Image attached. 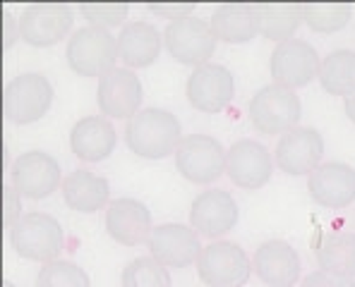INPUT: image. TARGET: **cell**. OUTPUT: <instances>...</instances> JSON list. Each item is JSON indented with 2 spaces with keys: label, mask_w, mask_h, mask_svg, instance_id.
Wrapping results in <instances>:
<instances>
[{
  "label": "cell",
  "mask_w": 355,
  "mask_h": 287,
  "mask_svg": "<svg viewBox=\"0 0 355 287\" xmlns=\"http://www.w3.org/2000/svg\"><path fill=\"white\" fill-rule=\"evenodd\" d=\"M149 12L159 15V17H166L171 22H178V19H185V17H192V5L190 3H149L147 5Z\"/></svg>",
  "instance_id": "d6a6232c"
},
{
  "label": "cell",
  "mask_w": 355,
  "mask_h": 287,
  "mask_svg": "<svg viewBox=\"0 0 355 287\" xmlns=\"http://www.w3.org/2000/svg\"><path fill=\"white\" fill-rule=\"evenodd\" d=\"M82 17L89 19V27L111 29L125 22L130 12L128 3H85L82 5Z\"/></svg>",
  "instance_id": "4dcf8cb0"
},
{
  "label": "cell",
  "mask_w": 355,
  "mask_h": 287,
  "mask_svg": "<svg viewBox=\"0 0 355 287\" xmlns=\"http://www.w3.org/2000/svg\"><path fill=\"white\" fill-rule=\"evenodd\" d=\"M182 142L180 120L164 108H144L125 124V144L139 158L159 160L178 151Z\"/></svg>",
  "instance_id": "6da1fadb"
},
{
  "label": "cell",
  "mask_w": 355,
  "mask_h": 287,
  "mask_svg": "<svg viewBox=\"0 0 355 287\" xmlns=\"http://www.w3.org/2000/svg\"><path fill=\"white\" fill-rule=\"evenodd\" d=\"M324 139L315 127L297 124L276 144V163L286 175H312L322 165Z\"/></svg>",
  "instance_id": "9a60e30c"
},
{
  "label": "cell",
  "mask_w": 355,
  "mask_h": 287,
  "mask_svg": "<svg viewBox=\"0 0 355 287\" xmlns=\"http://www.w3.org/2000/svg\"><path fill=\"white\" fill-rule=\"evenodd\" d=\"M252 268L264 285L269 287H293L300 280V257L284 239H269L259 244L252 257Z\"/></svg>",
  "instance_id": "ac0fdd59"
},
{
  "label": "cell",
  "mask_w": 355,
  "mask_h": 287,
  "mask_svg": "<svg viewBox=\"0 0 355 287\" xmlns=\"http://www.w3.org/2000/svg\"><path fill=\"white\" fill-rule=\"evenodd\" d=\"M10 185L15 187V192L27 199H46L53 194L58 187H62V175L60 165L46 151H27L19 154L10 170Z\"/></svg>",
  "instance_id": "9c48e42d"
},
{
  "label": "cell",
  "mask_w": 355,
  "mask_h": 287,
  "mask_svg": "<svg viewBox=\"0 0 355 287\" xmlns=\"http://www.w3.org/2000/svg\"><path fill=\"white\" fill-rule=\"evenodd\" d=\"M36 287H92V280L77 263L65 259H55L44 263L36 275Z\"/></svg>",
  "instance_id": "f546056e"
},
{
  "label": "cell",
  "mask_w": 355,
  "mask_h": 287,
  "mask_svg": "<svg viewBox=\"0 0 355 287\" xmlns=\"http://www.w3.org/2000/svg\"><path fill=\"white\" fill-rule=\"evenodd\" d=\"M10 244L22 259L51 263L65 249V234L53 216L31 211L10 228Z\"/></svg>",
  "instance_id": "7a4b0ae2"
},
{
  "label": "cell",
  "mask_w": 355,
  "mask_h": 287,
  "mask_svg": "<svg viewBox=\"0 0 355 287\" xmlns=\"http://www.w3.org/2000/svg\"><path fill=\"white\" fill-rule=\"evenodd\" d=\"M320 84L331 96L348 98L355 93V50L336 48L320 65Z\"/></svg>",
  "instance_id": "d4e9b609"
},
{
  "label": "cell",
  "mask_w": 355,
  "mask_h": 287,
  "mask_svg": "<svg viewBox=\"0 0 355 287\" xmlns=\"http://www.w3.org/2000/svg\"><path fill=\"white\" fill-rule=\"evenodd\" d=\"M238 203L228 192L207 189L190 206V225L205 237H223L238 223Z\"/></svg>",
  "instance_id": "e0dca14e"
},
{
  "label": "cell",
  "mask_w": 355,
  "mask_h": 287,
  "mask_svg": "<svg viewBox=\"0 0 355 287\" xmlns=\"http://www.w3.org/2000/svg\"><path fill=\"white\" fill-rule=\"evenodd\" d=\"M187 101L200 113H221L236 96V82L228 67L207 62V65L192 70L187 80Z\"/></svg>",
  "instance_id": "7c38bea8"
},
{
  "label": "cell",
  "mask_w": 355,
  "mask_h": 287,
  "mask_svg": "<svg viewBox=\"0 0 355 287\" xmlns=\"http://www.w3.org/2000/svg\"><path fill=\"white\" fill-rule=\"evenodd\" d=\"M123 287H171L168 266L154 257H137L123 268Z\"/></svg>",
  "instance_id": "f1b7e54d"
},
{
  "label": "cell",
  "mask_w": 355,
  "mask_h": 287,
  "mask_svg": "<svg viewBox=\"0 0 355 287\" xmlns=\"http://www.w3.org/2000/svg\"><path fill=\"white\" fill-rule=\"evenodd\" d=\"M3 24H5V48H10L15 41V27H12V17H10V12L3 15Z\"/></svg>",
  "instance_id": "e575fe53"
},
{
  "label": "cell",
  "mask_w": 355,
  "mask_h": 287,
  "mask_svg": "<svg viewBox=\"0 0 355 287\" xmlns=\"http://www.w3.org/2000/svg\"><path fill=\"white\" fill-rule=\"evenodd\" d=\"M175 165L185 180L209 185L226 170V151L209 134H187L175 151Z\"/></svg>",
  "instance_id": "ba28073f"
},
{
  "label": "cell",
  "mask_w": 355,
  "mask_h": 287,
  "mask_svg": "<svg viewBox=\"0 0 355 287\" xmlns=\"http://www.w3.org/2000/svg\"><path fill=\"white\" fill-rule=\"evenodd\" d=\"M53 86L39 72H24L8 82L3 93L5 118L12 124H31L49 113Z\"/></svg>",
  "instance_id": "5b68a950"
},
{
  "label": "cell",
  "mask_w": 355,
  "mask_h": 287,
  "mask_svg": "<svg viewBox=\"0 0 355 287\" xmlns=\"http://www.w3.org/2000/svg\"><path fill=\"white\" fill-rule=\"evenodd\" d=\"M164 46L178 62L190 67H202L216 50V34L211 24L200 17H185L168 22L164 31Z\"/></svg>",
  "instance_id": "52a82bcc"
},
{
  "label": "cell",
  "mask_w": 355,
  "mask_h": 287,
  "mask_svg": "<svg viewBox=\"0 0 355 287\" xmlns=\"http://www.w3.org/2000/svg\"><path fill=\"white\" fill-rule=\"evenodd\" d=\"M351 17H353L351 5H341V3L302 5V22H305L312 31H320V34L341 31L348 22H351Z\"/></svg>",
  "instance_id": "83f0119b"
},
{
  "label": "cell",
  "mask_w": 355,
  "mask_h": 287,
  "mask_svg": "<svg viewBox=\"0 0 355 287\" xmlns=\"http://www.w3.org/2000/svg\"><path fill=\"white\" fill-rule=\"evenodd\" d=\"M252 263L240 244L218 239L202 249L197 273L209 287H243L250 278Z\"/></svg>",
  "instance_id": "8992f818"
},
{
  "label": "cell",
  "mask_w": 355,
  "mask_h": 287,
  "mask_svg": "<svg viewBox=\"0 0 355 287\" xmlns=\"http://www.w3.org/2000/svg\"><path fill=\"white\" fill-rule=\"evenodd\" d=\"M106 230L123 247H137L149 242L151 211L137 199H116L106 208Z\"/></svg>",
  "instance_id": "ffe728a7"
},
{
  "label": "cell",
  "mask_w": 355,
  "mask_h": 287,
  "mask_svg": "<svg viewBox=\"0 0 355 287\" xmlns=\"http://www.w3.org/2000/svg\"><path fill=\"white\" fill-rule=\"evenodd\" d=\"M67 65L72 72L82 77H98L101 80L106 72L116 67L118 39L108 29L101 27H82L75 29V34L67 41Z\"/></svg>",
  "instance_id": "3957f363"
},
{
  "label": "cell",
  "mask_w": 355,
  "mask_h": 287,
  "mask_svg": "<svg viewBox=\"0 0 355 287\" xmlns=\"http://www.w3.org/2000/svg\"><path fill=\"white\" fill-rule=\"evenodd\" d=\"M310 196L324 208H346L355 201V168L348 163H322L307 180Z\"/></svg>",
  "instance_id": "d6986e66"
},
{
  "label": "cell",
  "mask_w": 355,
  "mask_h": 287,
  "mask_svg": "<svg viewBox=\"0 0 355 287\" xmlns=\"http://www.w3.org/2000/svg\"><path fill=\"white\" fill-rule=\"evenodd\" d=\"M164 48V36L147 22H130L120 29L118 53L128 67H149Z\"/></svg>",
  "instance_id": "603a6c76"
},
{
  "label": "cell",
  "mask_w": 355,
  "mask_h": 287,
  "mask_svg": "<svg viewBox=\"0 0 355 287\" xmlns=\"http://www.w3.org/2000/svg\"><path fill=\"white\" fill-rule=\"evenodd\" d=\"M320 55L307 41L291 39L284 44H276L271 50L269 70L274 77V84L286 89H297L310 84L315 77H320Z\"/></svg>",
  "instance_id": "30bf717a"
},
{
  "label": "cell",
  "mask_w": 355,
  "mask_h": 287,
  "mask_svg": "<svg viewBox=\"0 0 355 287\" xmlns=\"http://www.w3.org/2000/svg\"><path fill=\"white\" fill-rule=\"evenodd\" d=\"M3 287H15V285L10 283V280H5V283H3Z\"/></svg>",
  "instance_id": "8d00e7d4"
},
{
  "label": "cell",
  "mask_w": 355,
  "mask_h": 287,
  "mask_svg": "<svg viewBox=\"0 0 355 287\" xmlns=\"http://www.w3.org/2000/svg\"><path fill=\"white\" fill-rule=\"evenodd\" d=\"M209 24H211L216 39L226 41V44H245L259 34L257 8L243 3L218 5Z\"/></svg>",
  "instance_id": "cb8c5ba5"
},
{
  "label": "cell",
  "mask_w": 355,
  "mask_h": 287,
  "mask_svg": "<svg viewBox=\"0 0 355 287\" xmlns=\"http://www.w3.org/2000/svg\"><path fill=\"white\" fill-rule=\"evenodd\" d=\"M300 287H355V280L348 275H336L329 270H312L302 278Z\"/></svg>",
  "instance_id": "1f68e13d"
},
{
  "label": "cell",
  "mask_w": 355,
  "mask_h": 287,
  "mask_svg": "<svg viewBox=\"0 0 355 287\" xmlns=\"http://www.w3.org/2000/svg\"><path fill=\"white\" fill-rule=\"evenodd\" d=\"M259 19V34L269 41H291L302 22V5H254Z\"/></svg>",
  "instance_id": "4316f807"
},
{
  "label": "cell",
  "mask_w": 355,
  "mask_h": 287,
  "mask_svg": "<svg viewBox=\"0 0 355 287\" xmlns=\"http://www.w3.org/2000/svg\"><path fill=\"white\" fill-rule=\"evenodd\" d=\"M250 122L262 134H286L297 127L302 115V103L293 89L279 84L262 86L252 96L248 108Z\"/></svg>",
  "instance_id": "277c9868"
},
{
  "label": "cell",
  "mask_w": 355,
  "mask_h": 287,
  "mask_svg": "<svg viewBox=\"0 0 355 287\" xmlns=\"http://www.w3.org/2000/svg\"><path fill=\"white\" fill-rule=\"evenodd\" d=\"M142 82L130 67H113L98 80L96 103L106 118L132 120L142 106Z\"/></svg>",
  "instance_id": "8fae6325"
},
{
  "label": "cell",
  "mask_w": 355,
  "mask_h": 287,
  "mask_svg": "<svg viewBox=\"0 0 355 287\" xmlns=\"http://www.w3.org/2000/svg\"><path fill=\"white\" fill-rule=\"evenodd\" d=\"M274 160L264 144L254 139H238L226 154V172L243 189H259L269 182Z\"/></svg>",
  "instance_id": "2e32d148"
},
{
  "label": "cell",
  "mask_w": 355,
  "mask_h": 287,
  "mask_svg": "<svg viewBox=\"0 0 355 287\" xmlns=\"http://www.w3.org/2000/svg\"><path fill=\"white\" fill-rule=\"evenodd\" d=\"M118 134L106 115H89L70 129V149L85 163H98L116 151Z\"/></svg>",
  "instance_id": "44dd1931"
},
{
  "label": "cell",
  "mask_w": 355,
  "mask_h": 287,
  "mask_svg": "<svg viewBox=\"0 0 355 287\" xmlns=\"http://www.w3.org/2000/svg\"><path fill=\"white\" fill-rule=\"evenodd\" d=\"M317 263L322 270L336 275H355V234L353 232H329L317 244Z\"/></svg>",
  "instance_id": "484cf974"
},
{
  "label": "cell",
  "mask_w": 355,
  "mask_h": 287,
  "mask_svg": "<svg viewBox=\"0 0 355 287\" xmlns=\"http://www.w3.org/2000/svg\"><path fill=\"white\" fill-rule=\"evenodd\" d=\"M149 252L168 268H185L197 263L202 254L200 234L192 225L185 223H164L156 225L149 234Z\"/></svg>",
  "instance_id": "5bb4252c"
},
{
  "label": "cell",
  "mask_w": 355,
  "mask_h": 287,
  "mask_svg": "<svg viewBox=\"0 0 355 287\" xmlns=\"http://www.w3.org/2000/svg\"><path fill=\"white\" fill-rule=\"evenodd\" d=\"M75 22V12L70 5H55V3H39L29 5L19 15V36L29 46L36 48H49L55 46L67 36Z\"/></svg>",
  "instance_id": "4fadbf2b"
},
{
  "label": "cell",
  "mask_w": 355,
  "mask_h": 287,
  "mask_svg": "<svg viewBox=\"0 0 355 287\" xmlns=\"http://www.w3.org/2000/svg\"><path fill=\"white\" fill-rule=\"evenodd\" d=\"M62 196H65L67 206L75 211L94 213L111 201V185L106 182V177L80 168L72 170L62 180Z\"/></svg>",
  "instance_id": "7402d4cb"
},
{
  "label": "cell",
  "mask_w": 355,
  "mask_h": 287,
  "mask_svg": "<svg viewBox=\"0 0 355 287\" xmlns=\"http://www.w3.org/2000/svg\"><path fill=\"white\" fill-rule=\"evenodd\" d=\"M343 111H346L348 120L355 122V93H351L348 98H343Z\"/></svg>",
  "instance_id": "d590c367"
},
{
  "label": "cell",
  "mask_w": 355,
  "mask_h": 287,
  "mask_svg": "<svg viewBox=\"0 0 355 287\" xmlns=\"http://www.w3.org/2000/svg\"><path fill=\"white\" fill-rule=\"evenodd\" d=\"M3 218H5V225L8 230L15 225V223L22 218V201H19V194L15 192L12 185H5V211H3Z\"/></svg>",
  "instance_id": "836d02e7"
}]
</instances>
